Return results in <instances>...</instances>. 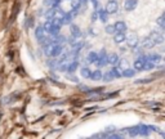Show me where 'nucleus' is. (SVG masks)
<instances>
[{
  "label": "nucleus",
  "mask_w": 165,
  "mask_h": 139,
  "mask_svg": "<svg viewBox=\"0 0 165 139\" xmlns=\"http://www.w3.org/2000/svg\"><path fill=\"white\" fill-rule=\"evenodd\" d=\"M107 56H108V54L106 53V50L102 49L101 52L98 53V57H97L96 62H94V64H96L98 68H101V67H103V66H106V64H107Z\"/></svg>",
  "instance_id": "nucleus-1"
},
{
  "label": "nucleus",
  "mask_w": 165,
  "mask_h": 139,
  "mask_svg": "<svg viewBox=\"0 0 165 139\" xmlns=\"http://www.w3.org/2000/svg\"><path fill=\"white\" fill-rule=\"evenodd\" d=\"M123 135H129V137H136V135H141V127L139 125L137 126H132V127H125L121 130Z\"/></svg>",
  "instance_id": "nucleus-2"
},
{
  "label": "nucleus",
  "mask_w": 165,
  "mask_h": 139,
  "mask_svg": "<svg viewBox=\"0 0 165 139\" xmlns=\"http://www.w3.org/2000/svg\"><path fill=\"white\" fill-rule=\"evenodd\" d=\"M138 41H139V39H138V35H137L136 32H130V34H129V36H127L128 46H129V48H132V49L137 48Z\"/></svg>",
  "instance_id": "nucleus-3"
},
{
  "label": "nucleus",
  "mask_w": 165,
  "mask_h": 139,
  "mask_svg": "<svg viewBox=\"0 0 165 139\" xmlns=\"http://www.w3.org/2000/svg\"><path fill=\"white\" fill-rule=\"evenodd\" d=\"M117 9H119V4H117L116 0H110L106 4V10L108 12V14H113L116 13Z\"/></svg>",
  "instance_id": "nucleus-4"
},
{
  "label": "nucleus",
  "mask_w": 165,
  "mask_h": 139,
  "mask_svg": "<svg viewBox=\"0 0 165 139\" xmlns=\"http://www.w3.org/2000/svg\"><path fill=\"white\" fill-rule=\"evenodd\" d=\"M147 57H138L133 64V67L136 68V71H143L144 70V63H146Z\"/></svg>",
  "instance_id": "nucleus-5"
},
{
  "label": "nucleus",
  "mask_w": 165,
  "mask_h": 139,
  "mask_svg": "<svg viewBox=\"0 0 165 139\" xmlns=\"http://www.w3.org/2000/svg\"><path fill=\"white\" fill-rule=\"evenodd\" d=\"M150 37L154 40L155 44H163V42L165 41L164 36L160 32H158V31H152V32L150 34Z\"/></svg>",
  "instance_id": "nucleus-6"
},
{
  "label": "nucleus",
  "mask_w": 165,
  "mask_h": 139,
  "mask_svg": "<svg viewBox=\"0 0 165 139\" xmlns=\"http://www.w3.org/2000/svg\"><path fill=\"white\" fill-rule=\"evenodd\" d=\"M62 53H63V44H54L53 46V50H52V54H50V57H61Z\"/></svg>",
  "instance_id": "nucleus-7"
},
{
  "label": "nucleus",
  "mask_w": 165,
  "mask_h": 139,
  "mask_svg": "<svg viewBox=\"0 0 165 139\" xmlns=\"http://www.w3.org/2000/svg\"><path fill=\"white\" fill-rule=\"evenodd\" d=\"M120 62V58L116 53H111L107 56V64H111V66H117Z\"/></svg>",
  "instance_id": "nucleus-8"
},
{
  "label": "nucleus",
  "mask_w": 165,
  "mask_h": 139,
  "mask_svg": "<svg viewBox=\"0 0 165 139\" xmlns=\"http://www.w3.org/2000/svg\"><path fill=\"white\" fill-rule=\"evenodd\" d=\"M137 5H138V0H125V3H124V8L128 12L134 10Z\"/></svg>",
  "instance_id": "nucleus-9"
},
{
  "label": "nucleus",
  "mask_w": 165,
  "mask_h": 139,
  "mask_svg": "<svg viewBox=\"0 0 165 139\" xmlns=\"http://www.w3.org/2000/svg\"><path fill=\"white\" fill-rule=\"evenodd\" d=\"M156 44L154 42V40L150 37V36H147V37H144L143 40H142V42H141V46L142 48H144V49H151V48H154Z\"/></svg>",
  "instance_id": "nucleus-10"
},
{
  "label": "nucleus",
  "mask_w": 165,
  "mask_h": 139,
  "mask_svg": "<svg viewBox=\"0 0 165 139\" xmlns=\"http://www.w3.org/2000/svg\"><path fill=\"white\" fill-rule=\"evenodd\" d=\"M35 37H36V40L39 42L45 37V30H44V27H43V26H39V27L35 29Z\"/></svg>",
  "instance_id": "nucleus-11"
},
{
  "label": "nucleus",
  "mask_w": 165,
  "mask_h": 139,
  "mask_svg": "<svg viewBox=\"0 0 165 139\" xmlns=\"http://www.w3.org/2000/svg\"><path fill=\"white\" fill-rule=\"evenodd\" d=\"M113 41H115L116 44H121V42L127 41V35H125V32H116L113 35Z\"/></svg>",
  "instance_id": "nucleus-12"
},
{
  "label": "nucleus",
  "mask_w": 165,
  "mask_h": 139,
  "mask_svg": "<svg viewBox=\"0 0 165 139\" xmlns=\"http://www.w3.org/2000/svg\"><path fill=\"white\" fill-rule=\"evenodd\" d=\"M70 32H71L72 36H76V37L81 36V30L77 25H70Z\"/></svg>",
  "instance_id": "nucleus-13"
},
{
  "label": "nucleus",
  "mask_w": 165,
  "mask_h": 139,
  "mask_svg": "<svg viewBox=\"0 0 165 139\" xmlns=\"http://www.w3.org/2000/svg\"><path fill=\"white\" fill-rule=\"evenodd\" d=\"M115 27H116V32H125V31L128 30L127 23L123 22V21H117L115 23Z\"/></svg>",
  "instance_id": "nucleus-14"
},
{
  "label": "nucleus",
  "mask_w": 165,
  "mask_h": 139,
  "mask_svg": "<svg viewBox=\"0 0 165 139\" xmlns=\"http://www.w3.org/2000/svg\"><path fill=\"white\" fill-rule=\"evenodd\" d=\"M102 77H103V73H102L101 70H96V71L92 72V76H90V80L93 81H98V80H102Z\"/></svg>",
  "instance_id": "nucleus-15"
},
{
  "label": "nucleus",
  "mask_w": 165,
  "mask_h": 139,
  "mask_svg": "<svg viewBox=\"0 0 165 139\" xmlns=\"http://www.w3.org/2000/svg\"><path fill=\"white\" fill-rule=\"evenodd\" d=\"M98 15H99V19L102 22H107V18H108V12L106 10V8L105 9H99V8H98Z\"/></svg>",
  "instance_id": "nucleus-16"
},
{
  "label": "nucleus",
  "mask_w": 165,
  "mask_h": 139,
  "mask_svg": "<svg viewBox=\"0 0 165 139\" xmlns=\"http://www.w3.org/2000/svg\"><path fill=\"white\" fill-rule=\"evenodd\" d=\"M136 68L133 67V68H130V67H128V68H125V70H123V76L124 77H133L136 75Z\"/></svg>",
  "instance_id": "nucleus-17"
},
{
  "label": "nucleus",
  "mask_w": 165,
  "mask_h": 139,
  "mask_svg": "<svg viewBox=\"0 0 165 139\" xmlns=\"http://www.w3.org/2000/svg\"><path fill=\"white\" fill-rule=\"evenodd\" d=\"M80 75H81V77H84V79H90V76H92V71H90L89 67H82L80 70Z\"/></svg>",
  "instance_id": "nucleus-18"
},
{
  "label": "nucleus",
  "mask_w": 165,
  "mask_h": 139,
  "mask_svg": "<svg viewBox=\"0 0 165 139\" xmlns=\"http://www.w3.org/2000/svg\"><path fill=\"white\" fill-rule=\"evenodd\" d=\"M97 57H98V54L96 53V52H90L88 56H86V63L88 64H90V63H94L96 62V59H97Z\"/></svg>",
  "instance_id": "nucleus-19"
},
{
  "label": "nucleus",
  "mask_w": 165,
  "mask_h": 139,
  "mask_svg": "<svg viewBox=\"0 0 165 139\" xmlns=\"http://www.w3.org/2000/svg\"><path fill=\"white\" fill-rule=\"evenodd\" d=\"M113 79H115V76H113V73H112L111 70L107 71V72H105L103 73V77H102V80L106 81V83H110V81H112Z\"/></svg>",
  "instance_id": "nucleus-20"
},
{
  "label": "nucleus",
  "mask_w": 165,
  "mask_h": 139,
  "mask_svg": "<svg viewBox=\"0 0 165 139\" xmlns=\"http://www.w3.org/2000/svg\"><path fill=\"white\" fill-rule=\"evenodd\" d=\"M72 19H74L72 14L69 12V13H65L63 14V17H62V23H63V25H70Z\"/></svg>",
  "instance_id": "nucleus-21"
},
{
  "label": "nucleus",
  "mask_w": 165,
  "mask_h": 139,
  "mask_svg": "<svg viewBox=\"0 0 165 139\" xmlns=\"http://www.w3.org/2000/svg\"><path fill=\"white\" fill-rule=\"evenodd\" d=\"M67 41V39H66L65 36H62V35H56V36H54V39H53V42L54 44H65V42Z\"/></svg>",
  "instance_id": "nucleus-22"
},
{
  "label": "nucleus",
  "mask_w": 165,
  "mask_h": 139,
  "mask_svg": "<svg viewBox=\"0 0 165 139\" xmlns=\"http://www.w3.org/2000/svg\"><path fill=\"white\" fill-rule=\"evenodd\" d=\"M56 12H57V9L56 8H49L48 9V12H46V14H45V17H46V19H53L54 17H56Z\"/></svg>",
  "instance_id": "nucleus-23"
},
{
  "label": "nucleus",
  "mask_w": 165,
  "mask_h": 139,
  "mask_svg": "<svg viewBox=\"0 0 165 139\" xmlns=\"http://www.w3.org/2000/svg\"><path fill=\"white\" fill-rule=\"evenodd\" d=\"M77 67H79V62H77V61L75 59V61H72L71 63L69 64V68H67V71H69V72H75L76 70H77Z\"/></svg>",
  "instance_id": "nucleus-24"
},
{
  "label": "nucleus",
  "mask_w": 165,
  "mask_h": 139,
  "mask_svg": "<svg viewBox=\"0 0 165 139\" xmlns=\"http://www.w3.org/2000/svg\"><path fill=\"white\" fill-rule=\"evenodd\" d=\"M120 67H116V66H113L112 67V73H113V76H115V79H120V77H123V72L120 71Z\"/></svg>",
  "instance_id": "nucleus-25"
},
{
  "label": "nucleus",
  "mask_w": 165,
  "mask_h": 139,
  "mask_svg": "<svg viewBox=\"0 0 165 139\" xmlns=\"http://www.w3.org/2000/svg\"><path fill=\"white\" fill-rule=\"evenodd\" d=\"M154 68H155V62L148 59V57H147L146 63H144V70H146V71H151V70H154Z\"/></svg>",
  "instance_id": "nucleus-26"
},
{
  "label": "nucleus",
  "mask_w": 165,
  "mask_h": 139,
  "mask_svg": "<svg viewBox=\"0 0 165 139\" xmlns=\"http://www.w3.org/2000/svg\"><path fill=\"white\" fill-rule=\"evenodd\" d=\"M43 27H44L45 32H50V30H52V27H53V21L52 19H46L44 22V25H43Z\"/></svg>",
  "instance_id": "nucleus-27"
},
{
  "label": "nucleus",
  "mask_w": 165,
  "mask_h": 139,
  "mask_svg": "<svg viewBox=\"0 0 165 139\" xmlns=\"http://www.w3.org/2000/svg\"><path fill=\"white\" fill-rule=\"evenodd\" d=\"M105 31L108 35H115L116 34V27H115V25H107L105 27Z\"/></svg>",
  "instance_id": "nucleus-28"
},
{
  "label": "nucleus",
  "mask_w": 165,
  "mask_h": 139,
  "mask_svg": "<svg viewBox=\"0 0 165 139\" xmlns=\"http://www.w3.org/2000/svg\"><path fill=\"white\" fill-rule=\"evenodd\" d=\"M147 57H148V59H151L152 62H155V63H158V62L163 59L160 54H150V56H147Z\"/></svg>",
  "instance_id": "nucleus-29"
},
{
  "label": "nucleus",
  "mask_w": 165,
  "mask_h": 139,
  "mask_svg": "<svg viewBox=\"0 0 165 139\" xmlns=\"http://www.w3.org/2000/svg\"><path fill=\"white\" fill-rule=\"evenodd\" d=\"M53 46H54V42H52V44H48V45H45V46H43V48H44L45 56H50V54H52Z\"/></svg>",
  "instance_id": "nucleus-30"
},
{
  "label": "nucleus",
  "mask_w": 165,
  "mask_h": 139,
  "mask_svg": "<svg viewBox=\"0 0 165 139\" xmlns=\"http://www.w3.org/2000/svg\"><path fill=\"white\" fill-rule=\"evenodd\" d=\"M82 46H84V42H82V41H79V42H76L75 45H72V50H75V52L79 53L80 50L82 49Z\"/></svg>",
  "instance_id": "nucleus-31"
},
{
  "label": "nucleus",
  "mask_w": 165,
  "mask_h": 139,
  "mask_svg": "<svg viewBox=\"0 0 165 139\" xmlns=\"http://www.w3.org/2000/svg\"><path fill=\"white\" fill-rule=\"evenodd\" d=\"M60 30H61V26H56V25H53V27H52V30H50V35H54V36H56V35H58L60 34Z\"/></svg>",
  "instance_id": "nucleus-32"
},
{
  "label": "nucleus",
  "mask_w": 165,
  "mask_h": 139,
  "mask_svg": "<svg viewBox=\"0 0 165 139\" xmlns=\"http://www.w3.org/2000/svg\"><path fill=\"white\" fill-rule=\"evenodd\" d=\"M156 22H158V25L161 27V29H165V17H159L156 19Z\"/></svg>",
  "instance_id": "nucleus-33"
},
{
  "label": "nucleus",
  "mask_w": 165,
  "mask_h": 139,
  "mask_svg": "<svg viewBox=\"0 0 165 139\" xmlns=\"http://www.w3.org/2000/svg\"><path fill=\"white\" fill-rule=\"evenodd\" d=\"M79 3H80V8H81V10H84V9H85V7H86V4H88V0H79Z\"/></svg>",
  "instance_id": "nucleus-34"
},
{
  "label": "nucleus",
  "mask_w": 165,
  "mask_h": 139,
  "mask_svg": "<svg viewBox=\"0 0 165 139\" xmlns=\"http://www.w3.org/2000/svg\"><path fill=\"white\" fill-rule=\"evenodd\" d=\"M98 18H99V15H98V10L96 9V10H94L93 13H92V21H97Z\"/></svg>",
  "instance_id": "nucleus-35"
},
{
  "label": "nucleus",
  "mask_w": 165,
  "mask_h": 139,
  "mask_svg": "<svg viewBox=\"0 0 165 139\" xmlns=\"http://www.w3.org/2000/svg\"><path fill=\"white\" fill-rule=\"evenodd\" d=\"M62 0H52V5L50 7H53V8H58V5L61 4Z\"/></svg>",
  "instance_id": "nucleus-36"
},
{
  "label": "nucleus",
  "mask_w": 165,
  "mask_h": 139,
  "mask_svg": "<svg viewBox=\"0 0 165 139\" xmlns=\"http://www.w3.org/2000/svg\"><path fill=\"white\" fill-rule=\"evenodd\" d=\"M152 79H143V80H138L136 81V84H146V83H151Z\"/></svg>",
  "instance_id": "nucleus-37"
},
{
  "label": "nucleus",
  "mask_w": 165,
  "mask_h": 139,
  "mask_svg": "<svg viewBox=\"0 0 165 139\" xmlns=\"http://www.w3.org/2000/svg\"><path fill=\"white\" fill-rule=\"evenodd\" d=\"M79 88L81 89L82 91H85V93H89L90 91V88L89 86H85V85H79Z\"/></svg>",
  "instance_id": "nucleus-38"
},
{
  "label": "nucleus",
  "mask_w": 165,
  "mask_h": 139,
  "mask_svg": "<svg viewBox=\"0 0 165 139\" xmlns=\"http://www.w3.org/2000/svg\"><path fill=\"white\" fill-rule=\"evenodd\" d=\"M90 1L93 3V7H94V9H98V8H99V4H98V0H90Z\"/></svg>",
  "instance_id": "nucleus-39"
},
{
  "label": "nucleus",
  "mask_w": 165,
  "mask_h": 139,
  "mask_svg": "<svg viewBox=\"0 0 165 139\" xmlns=\"http://www.w3.org/2000/svg\"><path fill=\"white\" fill-rule=\"evenodd\" d=\"M44 4H48V5H52V0H44Z\"/></svg>",
  "instance_id": "nucleus-40"
},
{
  "label": "nucleus",
  "mask_w": 165,
  "mask_h": 139,
  "mask_svg": "<svg viewBox=\"0 0 165 139\" xmlns=\"http://www.w3.org/2000/svg\"><path fill=\"white\" fill-rule=\"evenodd\" d=\"M164 61H165V58H164Z\"/></svg>",
  "instance_id": "nucleus-41"
}]
</instances>
